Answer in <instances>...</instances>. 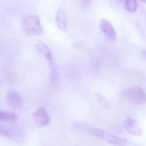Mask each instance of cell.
Instances as JSON below:
<instances>
[{
  "instance_id": "1",
  "label": "cell",
  "mask_w": 146,
  "mask_h": 146,
  "mask_svg": "<svg viewBox=\"0 0 146 146\" xmlns=\"http://www.w3.org/2000/svg\"><path fill=\"white\" fill-rule=\"evenodd\" d=\"M23 28L24 32L30 36H38L43 32L40 18L36 15L26 17L23 22Z\"/></svg>"
},
{
  "instance_id": "2",
  "label": "cell",
  "mask_w": 146,
  "mask_h": 146,
  "mask_svg": "<svg viewBox=\"0 0 146 146\" xmlns=\"http://www.w3.org/2000/svg\"><path fill=\"white\" fill-rule=\"evenodd\" d=\"M123 97L137 105H142L146 101V95L143 89L139 86H134L125 89L122 93Z\"/></svg>"
},
{
  "instance_id": "3",
  "label": "cell",
  "mask_w": 146,
  "mask_h": 146,
  "mask_svg": "<svg viewBox=\"0 0 146 146\" xmlns=\"http://www.w3.org/2000/svg\"><path fill=\"white\" fill-rule=\"evenodd\" d=\"M100 27L109 40L114 42L117 39V33L112 25L107 19H102L100 21Z\"/></svg>"
},
{
  "instance_id": "4",
  "label": "cell",
  "mask_w": 146,
  "mask_h": 146,
  "mask_svg": "<svg viewBox=\"0 0 146 146\" xmlns=\"http://www.w3.org/2000/svg\"><path fill=\"white\" fill-rule=\"evenodd\" d=\"M35 123L40 127H44L49 123L50 117L46 110L43 108H40L36 111L34 114Z\"/></svg>"
},
{
  "instance_id": "5",
  "label": "cell",
  "mask_w": 146,
  "mask_h": 146,
  "mask_svg": "<svg viewBox=\"0 0 146 146\" xmlns=\"http://www.w3.org/2000/svg\"><path fill=\"white\" fill-rule=\"evenodd\" d=\"M124 127L128 132L132 135L141 136L143 131L136 120L131 118H128L124 123Z\"/></svg>"
},
{
  "instance_id": "6",
  "label": "cell",
  "mask_w": 146,
  "mask_h": 146,
  "mask_svg": "<svg viewBox=\"0 0 146 146\" xmlns=\"http://www.w3.org/2000/svg\"><path fill=\"white\" fill-rule=\"evenodd\" d=\"M0 135L11 138L18 139L22 138V131L17 129L9 128L0 125Z\"/></svg>"
},
{
  "instance_id": "7",
  "label": "cell",
  "mask_w": 146,
  "mask_h": 146,
  "mask_svg": "<svg viewBox=\"0 0 146 146\" xmlns=\"http://www.w3.org/2000/svg\"><path fill=\"white\" fill-rule=\"evenodd\" d=\"M7 104L12 108L18 109L22 105V100L18 94L14 92H11L7 95Z\"/></svg>"
},
{
  "instance_id": "8",
  "label": "cell",
  "mask_w": 146,
  "mask_h": 146,
  "mask_svg": "<svg viewBox=\"0 0 146 146\" xmlns=\"http://www.w3.org/2000/svg\"><path fill=\"white\" fill-rule=\"evenodd\" d=\"M76 128L82 131L90 133L99 138L103 139L104 131L100 129L84 124H77L76 125Z\"/></svg>"
},
{
  "instance_id": "9",
  "label": "cell",
  "mask_w": 146,
  "mask_h": 146,
  "mask_svg": "<svg viewBox=\"0 0 146 146\" xmlns=\"http://www.w3.org/2000/svg\"><path fill=\"white\" fill-rule=\"evenodd\" d=\"M103 139L114 146H125L127 143L125 139L117 136L110 132L104 131Z\"/></svg>"
},
{
  "instance_id": "10",
  "label": "cell",
  "mask_w": 146,
  "mask_h": 146,
  "mask_svg": "<svg viewBox=\"0 0 146 146\" xmlns=\"http://www.w3.org/2000/svg\"><path fill=\"white\" fill-rule=\"evenodd\" d=\"M56 20L58 27L63 31H66L67 30V20L64 8L61 7L58 10Z\"/></svg>"
},
{
  "instance_id": "11",
  "label": "cell",
  "mask_w": 146,
  "mask_h": 146,
  "mask_svg": "<svg viewBox=\"0 0 146 146\" xmlns=\"http://www.w3.org/2000/svg\"><path fill=\"white\" fill-rule=\"evenodd\" d=\"M36 45L38 51L41 53L42 54L46 57L47 59L48 60H52V52L46 44L40 41L37 42Z\"/></svg>"
},
{
  "instance_id": "12",
  "label": "cell",
  "mask_w": 146,
  "mask_h": 146,
  "mask_svg": "<svg viewBox=\"0 0 146 146\" xmlns=\"http://www.w3.org/2000/svg\"><path fill=\"white\" fill-rule=\"evenodd\" d=\"M17 116L13 113H8L0 111V120L13 122L17 120Z\"/></svg>"
},
{
  "instance_id": "13",
  "label": "cell",
  "mask_w": 146,
  "mask_h": 146,
  "mask_svg": "<svg viewBox=\"0 0 146 146\" xmlns=\"http://www.w3.org/2000/svg\"><path fill=\"white\" fill-rule=\"evenodd\" d=\"M95 98L98 102L101 107L103 108H108L110 106L109 102L107 100L105 97L100 94H96L94 95Z\"/></svg>"
},
{
  "instance_id": "14",
  "label": "cell",
  "mask_w": 146,
  "mask_h": 146,
  "mask_svg": "<svg viewBox=\"0 0 146 146\" xmlns=\"http://www.w3.org/2000/svg\"><path fill=\"white\" fill-rule=\"evenodd\" d=\"M137 1L135 0H127L125 2V7L129 12H134L137 8Z\"/></svg>"
}]
</instances>
